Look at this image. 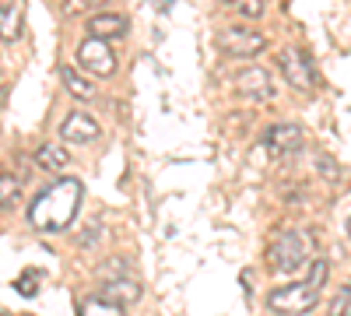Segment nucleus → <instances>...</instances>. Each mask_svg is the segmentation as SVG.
I'll return each instance as SVG.
<instances>
[{
	"mask_svg": "<svg viewBox=\"0 0 351 316\" xmlns=\"http://www.w3.org/2000/svg\"><path fill=\"white\" fill-rule=\"evenodd\" d=\"M81 197H84L81 180H74V176L56 180V183H49L36 193L32 208H28V221H32V228H39V232H64L81 208Z\"/></svg>",
	"mask_w": 351,
	"mask_h": 316,
	"instance_id": "obj_1",
	"label": "nucleus"
},
{
	"mask_svg": "<svg viewBox=\"0 0 351 316\" xmlns=\"http://www.w3.org/2000/svg\"><path fill=\"white\" fill-rule=\"evenodd\" d=\"M267 306L274 313H288V316H302V313H313L319 306V289L309 281H299V284H285V289H274L267 295Z\"/></svg>",
	"mask_w": 351,
	"mask_h": 316,
	"instance_id": "obj_2",
	"label": "nucleus"
},
{
	"mask_svg": "<svg viewBox=\"0 0 351 316\" xmlns=\"http://www.w3.org/2000/svg\"><path fill=\"white\" fill-rule=\"evenodd\" d=\"M306 253H309V243L302 232H285L271 243L267 250V264L278 271V274H291L306 264Z\"/></svg>",
	"mask_w": 351,
	"mask_h": 316,
	"instance_id": "obj_3",
	"label": "nucleus"
},
{
	"mask_svg": "<svg viewBox=\"0 0 351 316\" xmlns=\"http://www.w3.org/2000/svg\"><path fill=\"white\" fill-rule=\"evenodd\" d=\"M278 67H281V74L295 84L299 92H313V88H316V71H313V64H309L306 49H299V46H281V49H278Z\"/></svg>",
	"mask_w": 351,
	"mask_h": 316,
	"instance_id": "obj_4",
	"label": "nucleus"
},
{
	"mask_svg": "<svg viewBox=\"0 0 351 316\" xmlns=\"http://www.w3.org/2000/svg\"><path fill=\"white\" fill-rule=\"evenodd\" d=\"M77 64L92 74V77H112V71H116V53L106 46V39L88 36V39L77 46Z\"/></svg>",
	"mask_w": 351,
	"mask_h": 316,
	"instance_id": "obj_5",
	"label": "nucleus"
},
{
	"mask_svg": "<svg viewBox=\"0 0 351 316\" xmlns=\"http://www.w3.org/2000/svg\"><path fill=\"white\" fill-rule=\"evenodd\" d=\"M130 271V267H127ZM120 260H112L106 267V284H102V295L112 299V302H120V306H130L141 299V281L134 274H127Z\"/></svg>",
	"mask_w": 351,
	"mask_h": 316,
	"instance_id": "obj_6",
	"label": "nucleus"
},
{
	"mask_svg": "<svg viewBox=\"0 0 351 316\" xmlns=\"http://www.w3.org/2000/svg\"><path fill=\"white\" fill-rule=\"evenodd\" d=\"M221 49L228 56H256L267 49V39H263L260 32H253V28H243V25H228L221 28V36H218Z\"/></svg>",
	"mask_w": 351,
	"mask_h": 316,
	"instance_id": "obj_7",
	"label": "nucleus"
},
{
	"mask_svg": "<svg viewBox=\"0 0 351 316\" xmlns=\"http://www.w3.org/2000/svg\"><path fill=\"white\" fill-rule=\"evenodd\" d=\"M263 148H267L271 158H288L302 148V130L295 123H278L263 134Z\"/></svg>",
	"mask_w": 351,
	"mask_h": 316,
	"instance_id": "obj_8",
	"label": "nucleus"
},
{
	"mask_svg": "<svg viewBox=\"0 0 351 316\" xmlns=\"http://www.w3.org/2000/svg\"><path fill=\"white\" fill-rule=\"evenodd\" d=\"M236 88H239V95H246V99H271V95H274V77L263 71V67H246V71H239V77H236Z\"/></svg>",
	"mask_w": 351,
	"mask_h": 316,
	"instance_id": "obj_9",
	"label": "nucleus"
},
{
	"mask_svg": "<svg viewBox=\"0 0 351 316\" xmlns=\"http://www.w3.org/2000/svg\"><path fill=\"white\" fill-rule=\"evenodd\" d=\"M60 134L71 141V145H92V141L99 137V123L88 117V112H71V117H64V123H60Z\"/></svg>",
	"mask_w": 351,
	"mask_h": 316,
	"instance_id": "obj_10",
	"label": "nucleus"
},
{
	"mask_svg": "<svg viewBox=\"0 0 351 316\" xmlns=\"http://www.w3.org/2000/svg\"><path fill=\"white\" fill-rule=\"evenodd\" d=\"M127 28H130V21L116 11H99L88 18V36H95V39H120V36H127Z\"/></svg>",
	"mask_w": 351,
	"mask_h": 316,
	"instance_id": "obj_11",
	"label": "nucleus"
},
{
	"mask_svg": "<svg viewBox=\"0 0 351 316\" xmlns=\"http://www.w3.org/2000/svg\"><path fill=\"white\" fill-rule=\"evenodd\" d=\"M36 165L46 169V172H56V176H64V172L71 169V155L60 148V145H43L36 151Z\"/></svg>",
	"mask_w": 351,
	"mask_h": 316,
	"instance_id": "obj_12",
	"label": "nucleus"
},
{
	"mask_svg": "<svg viewBox=\"0 0 351 316\" xmlns=\"http://www.w3.org/2000/svg\"><path fill=\"white\" fill-rule=\"evenodd\" d=\"M77 316H127V306L112 302L106 295H88L77 302Z\"/></svg>",
	"mask_w": 351,
	"mask_h": 316,
	"instance_id": "obj_13",
	"label": "nucleus"
},
{
	"mask_svg": "<svg viewBox=\"0 0 351 316\" xmlns=\"http://www.w3.org/2000/svg\"><path fill=\"white\" fill-rule=\"evenodd\" d=\"M18 32H21L18 4H14V0H0V36H4V42H14Z\"/></svg>",
	"mask_w": 351,
	"mask_h": 316,
	"instance_id": "obj_14",
	"label": "nucleus"
},
{
	"mask_svg": "<svg viewBox=\"0 0 351 316\" xmlns=\"http://www.w3.org/2000/svg\"><path fill=\"white\" fill-rule=\"evenodd\" d=\"M60 77H64V88H67L74 99H81V102H92V99H95V84H92V81H84L77 71L64 67V71H60Z\"/></svg>",
	"mask_w": 351,
	"mask_h": 316,
	"instance_id": "obj_15",
	"label": "nucleus"
},
{
	"mask_svg": "<svg viewBox=\"0 0 351 316\" xmlns=\"http://www.w3.org/2000/svg\"><path fill=\"white\" fill-rule=\"evenodd\" d=\"M14 292L25 295V299H32V295L39 292V271H21V274L14 278Z\"/></svg>",
	"mask_w": 351,
	"mask_h": 316,
	"instance_id": "obj_16",
	"label": "nucleus"
},
{
	"mask_svg": "<svg viewBox=\"0 0 351 316\" xmlns=\"http://www.w3.org/2000/svg\"><path fill=\"white\" fill-rule=\"evenodd\" d=\"M14 200H18V183H14L11 172H4V176H0V208L11 211V208H14Z\"/></svg>",
	"mask_w": 351,
	"mask_h": 316,
	"instance_id": "obj_17",
	"label": "nucleus"
},
{
	"mask_svg": "<svg viewBox=\"0 0 351 316\" xmlns=\"http://www.w3.org/2000/svg\"><path fill=\"white\" fill-rule=\"evenodd\" d=\"M351 309V284H344V289L330 299V306H327V316H351L348 313Z\"/></svg>",
	"mask_w": 351,
	"mask_h": 316,
	"instance_id": "obj_18",
	"label": "nucleus"
},
{
	"mask_svg": "<svg viewBox=\"0 0 351 316\" xmlns=\"http://www.w3.org/2000/svg\"><path fill=\"white\" fill-rule=\"evenodd\" d=\"M313 165H316V172H319V176H324L327 183H334V180L341 176V169H337V162H334L330 155H316Z\"/></svg>",
	"mask_w": 351,
	"mask_h": 316,
	"instance_id": "obj_19",
	"label": "nucleus"
},
{
	"mask_svg": "<svg viewBox=\"0 0 351 316\" xmlns=\"http://www.w3.org/2000/svg\"><path fill=\"white\" fill-rule=\"evenodd\" d=\"M327 278H330V264L327 260H313L309 264V284H316V289H324V284H327Z\"/></svg>",
	"mask_w": 351,
	"mask_h": 316,
	"instance_id": "obj_20",
	"label": "nucleus"
},
{
	"mask_svg": "<svg viewBox=\"0 0 351 316\" xmlns=\"http://www.w3.org/2000/svg\"><path fill=\"white\" fill-rule=\"evenodd\" d=\"M232 8H239L243 14H250V18H256L260 14V0H228Z\"/></svg>",
	"mask_w": 351,
	"mask_h": 316,
	"instance_id": "obj_21",
	"label": "nucleus"
},
{
	"mask_svg": "<svg viewBox=\"0 0 351 316\" xmlns=\"http://www.w3.org/2000/svg\"><path fill=\"white\" fill-rule=\"evenodd\" d=\"M348 236H351V218H348Z\"/></svg>",
	"mask_w": 351,
	"mask_h": 316,
	"instance_id": "obj_22",
	"label": "nucleus"
},
{
	"mask_svg": "<svg viewBox=\"0 0 351 316\" xmlns=\"http://www.w3.org/2000/svg\"><path fill=\"white\" fill-rule=\"evenodd\" d=\"M0 316H11V313H0Z\"/></svg>",
	"mask_w": 351,
	"mask_h": 316,
	"instance_id": "obj_23",
	"label": "nucleus"
}]
</instances>
